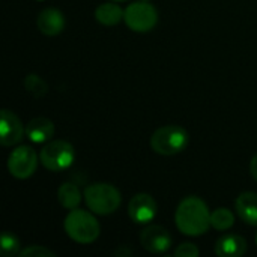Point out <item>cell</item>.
<instances>
[{
	"label": "cell",
	"mask_w": 257,
	"mask_h": 257,
	"mask_svg": "<svg viewBox=\"0 0 257 257\" xmlns=\"http://www.w3.org/2000/svg\"><path fill=\"white\" fill-rule=\"evenodd\" d=\"M175 223L187 236H202L212 227L209 208L197 196H188L178 205Z\"/></svg>",
	"instance_id": "1"
},
{
	"label": "cell",
	"mask_w": 257,
	"mask_h": 257,
	"mask_svg": "<svg viewBox=\"0 0 257 257\" xmlns=\"http://www.w3.org/2000/svg\"><path fill=\"white\" fill-rule=\"evenodd\" d=\"M84 202L96 215H110L116 212L122 203L120 191L107 182L90 184L84 190Z\"/></svg>",
	"instance_id": "2"
},
{
	"label": "cell",
	"mask_w": 257,
	"mask_h": 257,
	"mask_svg": "<svg viewBox=\"0 0 257 257\" xmlns=\"http://www.w3.org/2000/svg\"><path fill=\"white\" fill-rule=\"evenodd\" d=\"M66 235L78 244H92L98 239L101 227L98 220L87 211L72 209L63 221Z\"/></svg>",
	"instance_id": "3"
},
{
	"label": "cell",
	"mask_w": 257,
	"mask_h": 257,
	"mask_svg": "<svg viewBox=\"0 0 257 257\" xmlns=\"http://www.w3.org/2000/svg\"><path fill=\"white\" fill-rule=\"evenodd\" d=\"M190 143V136L187 130L179 125H164L160 126L151 137V148L154 152L170 157L182 152Z\"/></svg>",
	"instance_id": "4"
},
{
	"label": "cell",
	"mask_w": 257,
	"mask_h": 257,
	"mask_svg": "<svg viewBox=\"0 0 257 257\" xmlns=\"http://www.w3.org/2000/svg\"><path fill=\"white\" fill-rule=\"evenodd\" d=\"M75 151L71 143L65 140H50L39 152L41 164L50 172H63L72 166Z\"/></svg>",
	"instance_id": "5"
},
{
	"label": "cell",
	"mask_w": 257,
	"mask_h": 257,
	"mask_svg": "<svg viewBox=\"0 0 257 257\" xmlns=\"http://www.w3.org/2000/svg\"><path fill=\"white\" fill-rule=\"evenodd\" d=\"M123 21L133 32L146 33L151 32L158 23V11L149 2H134L126 6Z\"/></svg>",
	"instance_id": "6"
},
{
	"label": "cell",
	"mask_w": 257,
	"mask_h": 257,
	"mask_svg": "<svg viewBox=\"0 0 257 257\" xmlns=\"http://www.w3.org/2000/svg\"><path fill=\"white\" fill-rule=\"evenodd\" d=\"M38 161H39V157L36 155V152L30 146L23 145V146L15 148L9 154L8 170L17 179H27L36 172Z\"/></svg>",
	"instance_id": "7"
},
{
	"label": "cell",
	"mask_w": 257,
	"mask_h": 257,
	"mask_svg": "<svg viewBox=\"0 0 257 257\" xmlns=\"http://www.w3.org/2000/svg\"><path fill=\"white\" fill-rule=\"evenodd\" d=\"M158 212V205L155 199L148 193H139L131 197L128 203V215L137 224L151 223Z\"/></svg>",
	"instance_id": "8"
},
{
	"label": "cell",
	"mask_w": 257,
	"mask_h": 257,
	"mask_svg": "<svg viewBox=\"0 0 257 257\" xmlns=\"http://www.w3.org/2000/svg\"><path fill=\"white\" fill-rule=\"evenodd\" d=\"M140 244L149 253L161 254L172 247V236L163 226L151 224L140 233Z\"/></svg>",
	"instance_id": "9"
},
{
	"label": "cell",
	"mask_w": 257,
	"mask_h": 257,
	"mask_svg": "<svg viewBox=\"0 0 257 257\" xmlns=\"http://www.w3.org/2000/svg\"><path fill=\"white\" fill-rule=\"evenodd\" d=\"M26 134V126H23L20 117L11 111L3 108L0 111V143L3 146H14L21 142Z\"/></svg>",
	"instance_id": "10"
},
{
	"label": "cell",
	"mask_w": 257,
	"mask_h": 257,
	"mask_svg": "<svg viewBox=\"0 0 257 257\" xmlns=\"http://www.w3.org/2000/svg\"><path fill=\"white\" fill-rule=\"evenodd\" d=\"M36 27L45 36H56L65 29V15L56 8H45L36 17Z\"/></svg>",
	"instance_id": "11"
},
{
	"label": "cell",
	"mask_w": 257,
	"mask_h": 257,
	"mask_svg": "<svg viewBox=\"0 0 257 257\" xmlns=\"http://www.w3.org/2000/svg\"><path fill=\"white\" fill-rule=\"evenodd\" d=\"M54 136V123L48 117H33L26 125V137L36 145L48 143Z\"/></svg>",
	"instance_id": "12"
},
{
	"label": "cell",
	"mask_w": 257,
	"mask_h": 257,
	"mask_svg": "<svg viewBox=\"0 0 257 257\" xmlns=\"http://www.w3.org/2000/svg\"><path fill=\"white\" fill-rule=\"evenodd\" d=\"M247 251V241L236 233H227L215 242V254L220 257H241Z\"/></svg>",
	"instance_id": "13"
},
{
	"label": "cell",
	"mask_w": 257,
	"mask_h": 257,
	"mask_svg": "<svg viewBox=\"0 0 257 257\" xmlns=\"http://www.w3.org/2000/svg\"><path fill=\"white\" fill-rule=\"evenodd\" d=\"M235 209L244 223L257 227V193L247 191L239 194L235 202Z\"/></svg>",
	"instance_id": "14"
},
{
	"label": "cell",
	"mask_w": 257,
	"mask_h": 257,
	"mask_svg": "<svg viewBox=\"0 0 257 257\" xmlns=\"http://www.w3.org/2000/svg\"><path fill=\"white\" fill-rule=\"evenodd\" d=\"M123 14L125 11L111 0L108 3H101L95 9V20L102 26H116L123 20Z\"/></svg>",
	"instance_id": "15"
},
{
	"label": "cell",
	"mask_w": 257,
	"mask_h": 257,
	"mask_svg": "<svg viewBox=\"0 0 257 257\" xmlns=\"http://www.w3.org/2000/svg\"><path fill=\"white\" fill-rule=\"evenodd\" d=\"M57 200L65 209L72 211V209H77L80 206L81 193H80V190H78V187L75 184L65 182L57 190Z\"/></svg>",
	"instance_id": "16"
},
{
	"label": "cell",
	"mask_w": 257,
	"mask_h": 257,
	"mask_svg": "<svg viewBox=\"0 0 257 257\" xmlns=\"http://www.w3.org/2000/svg\"><path fill=\"white\" fill-rule=\"evenodd\" d=\"M235 224V215L227 208H217L211 212V226L220 232L229 230Z\"/></svg>",
	"instance_id": "17"
},
{
	"label": "cell",
	"mask_w": 257,
	"mask_h": 257,
	"mask_svg": "<svg viewBox=\"0 0 257 257\" xmlns=\"http://www.w3.org/2000/svg\"><path fill=\"white\" fill-rule=\"evenodd\" d=\"M20 241L18 238L11 232H3L0 236V251L5 257H12L20 254Z\"/></svg>",
	"instance_id": "18"
},
{
	"label": "cell",
	"mask_w": 257,
	"mask_h": 257,
	"mask_svg": "<svg viewBox=\"0 0 257 257\" xmlns=\"http://www.w3.org/2000/svg\"><path fill=\"white\" fill-rule=\"evenodd\" d=\"M24 87L35 98H42L48 92V87H47L45 81L39 75H36V74H29L24 78Z\"/></svg>",
	"instance_id": "19"
},
{
	"label": "cell",
	"mask_w": 257,
	"mask_h": 257,
	"mask_svg": "<svg viewBox=\"0 0 257 257\" xmlns=\"http://www.w3.org/2000/svg\"><path fill=\"white\" fill-rule=\"evenodd\" d=\"M20 257H56V253L42 247V245H30L20 251Z\"/></svg>",
	"instance_id": "20"
},
{
	"label": "cell",
	"mask_w": 257,
	"mask_h": 257,
	"mask_svg": "<svg viewBox=\"0 0 257 257\" xmlns=\"http://www.w3.org/2000/svg\"><path fill=\"white\" fill-rule=\"evenodd\" d=\"M175 256L176 257H197L199 256V248L191 244V242H184L181 245L176 247L175 250Z\"/></svg>",
	"instance_id": "21"
},
{
	"label": "cell",
	"mask_w": 257,
	"mask_h": 257,
	"mask_svg": "<svg viewBox=\"0 0 257 257\" xmlns=\"http://www.w3.org/2000/svg\"><path fill=\"white\" fill-rule=\"evenodd\" d=\"M250 173H251V176L257 181V154L251 158V161H250Z\"/></svg>",
	"instance_id": "22"
},
{
	"label": "cell",
	"mask_w": 257,
	"mask_h": 257,
	"mask_svg": "<svg viewBox=\"0 0 257 257\" xmlns=\"http://www.w3.org/2000/svg\"><path fill=\"white\" fill-rule=\"evenodd\" d=\"M113 2H126V0H113Z\"/></svg>",
	"instance_id": "23"
},
{
	"label": "cell",
	"mask_w": 257,
	"mask_h": 257,
	"mask_svg": "<svg viewBox=\"0 0 257 257\" xmlns=\"http://www.w3.org/2000/svg\"><path fill=\"white\" fill-rule=\"evenodd\" d=\"M140 2H149V0H140Z\"/></svg>",
	"instance_id": "24"
},
{
	"label": "cell",
	"mask_w": 257,
	"mask_h": 257,
	"mask_svg": "<svg viewBox=\"0 0 257 257\" xmlns=\"http://www.w3.org/2000/svg\"><path fill=\"white\" fill-rule=\"evenodd\" d=\"M256 245H257V233H256Z\"/></svg>",
	"instance_id": "25"
},
{
	"label": "cell",
	"mask_w": 257,
	"mask_h": 257,
	"mask_svg": "<svg viewBox=\"0 0 257 257\" xmlns=\"http://www.w3.org/2000/svg\"><path fill=\"white\" fill-rule=\"evenodd\" d=\"M36 2H44V0H36Z\"/></svg>",
	"instance_id": "26"
}]
</instances>
